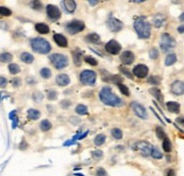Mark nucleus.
<instances>
[{
    "instance_id": "b1692460",
    "label": "nucleus",
    "mask_w": 184,
    "mask_h": 176,
    "mask_svg": "<svg viewBox=\"0 0 184 176\" xmlns=\"http://www.w3.org/2000/svg\"><path fill=\"white\" fill-rule=\"evenodd\" d=\"M176 60H177V57L175 54H169V55H167L165 59V65L166 66H172V65H174V64L176 63Z\"/></svg>"
},
{
    "instance_id": "7ed1b4c3",
    "label": "nucleus",
    "mask_w": 184,
    "mask_h": 176,
    "mask_svg": "<svg viewBox=\"0 0 184 176\" xmlns=\"http://www.w3.org/2000/svg\"><path fill=\"white\" fill-rule=\"evenodd\" d=\"M31 48L33 51L38 52V54H49L51 50V45L50 43L42 38H35L31 40Z\"/></svg>"
},
{
    "instance_id": "1a4fd4ad",
    "label": "nucleus",
    "mask_w": 184,
    "mask_h": 176,
    "mask_svg": "<svg viewBox=\"0 0 184 176\" xmlns=\"http://www.w3.org/2000/svg\"><path fill=\"white\" fill-rule=\"evenodd\" d=\"M131 107H132V110L134 111V114L139 118H142V120H147L148 118V114H147L146 108L143 107L142 105H140L139 102H133L131 105Z\"/></svg>"
},
{
    "instance_id": "052dcab7",
    "label": "nucleus",
    "mask_w": 184,
    "mask_h": 176,
    "mask_svg": "<svg viewBox=\"0 0 184 176\" xmlns=\"http://www.w3.org/2000/svg\"><path fill=\"white\" fill-rule=\"evenodd\" d=\"M178 19H180L181 22H184V13H183V14H181V16L178 17Z\"/></svg>"
},
{
    "instance_id": "39448f33",
    "label": "nucleus",
    "mask_w": 184,
    "mask_h": 176,
    "mask_svg": "<svg viewBox=\"0 0 184 176\" xmlns=\"http://www.w3.org/2000/svg\"><path fill=\"white\" fill-rule=\"evenodd\" d=\"M49 59L54 65V67L57 69L65 68L68 64V58L63 54H54L49 57Z\"/></svg>"
},
{
    "instance_id": "c03bdc74",
    "label": "nucleus",
    "mask_w": 184,
    "mask_h": 176,
    "mask_svg": "<svg viewBox=\"0 0 184 176\" xmlns=\"http://www.w3.org/2000/svg\"><path fill=\"white\" fill-rule=\"evenodd\" d=\"M0 14H1L2 16H10V15H12V10L2 6L1 8H0Z\"/></svg>"
},
{
    "instance_id": "4d7b16f0",
    "label": "nucleus",
    "mask_w": 184,
    "mask_h": 176,
    "mask_svg": "<svg viewBox=\"0 0 184 176\" xmlns=\"http://www.w3.org/2000/svg\"><path fill=\"white\" fill-rule=\"evenodd\" d=\"M17 124H18V118H16L15 117V120H13V127L15 128V127H17Z\"/></svg>"
},
{
    "instance_id": "ea45409f",
    "label": "nucleus",
    "mask_w": 184,
    "mask_h": 176,
    "mask_svg": "<svg viewBox=\"0 0 184 176\" xmlns=\"http://www.w3.org/2000/svg\"><path fill=\"white\" fill-rule=\"evenodd\" d=\"M42 99H43V95H42L41 92L37 91V92H34V93H33V100L35 101V102H40Z\"/></svg>"
},
{
    "instance_id": "09e8293b",
    "label": "nucleus",
    "mask_w": 184,
    "mask_h": 176,
    "mask_svg": "<svg viewBox=\"0 0 184 176\" xmlns=\"http://www.w3.org/2000/svg\"><path fill=\"white\" fill-rule=\"evenodd\" d=\"M95 175L97 176H107V172L103 168H97L95 170Z\"/></svg>"
},
{
    "instance_id": "5701e85b",
    "label": "nucleus",
    "mask_w": 184,
    "mask_h": 176,
    "mask_svg": "<svg viewBox=\"0 0 184 176\" xmlns=\"http://www.w3.org/2000/svg\"><path fill=\"white\" fill-rule=\"evenodd\" d=\"M21 60L24 62L25 64H31V63H33V60H34V57H33V55L29 54V52H23V54L21 55Z\"/></svg>"
},
{
    "instance_id": "2f4dec72",
    "label": "nucleus",
    "mask_w": 184,
    "mask_h": 176,
    "mask_svg": "<svg viewBox=\"0 0 184 176\" xmlns=\"http://www.w3.org/2000/svg\"><path fill=\"white\" fill-rule=\"evenodd\" d=\"M8 69H9V73L10 74H18L21 68H19V66L17 64H9V66H8Z\"/></svg>"
},
{
    "instance_id": "de8ad7c7",
    "label": "nucleus",
    "mask_w": 184,
    "mask_h": 176,
    "mask_svg": "<svg viewBox=\"0 0 184 176\" xmlns=\"http://www.w3.org/2000/svg\"><path fill=\"white\" fill-rule=\"evenodd\" d=\"M119 70H121L124 75H126L128 78H133V75L131 74V72H130V70H127L126 68H124V67H119Z\"/></svg>"
},
{
    "instance_id": "f257e3e1",
    "label": "nucleus",
    "mask_w": 184,
    "mask_h": 176,
    "mask_svg": "<svg viewBox=\"0 0 184 176\" xmlns=\"http://www.w3.org/2000/svg\"><path fill=\"white\" fill-rule=\"evenodd\" d=\"M99 98L100 100L107 105V106H111V107H119L123 105V100H121V98H118L116 95L113 93L111 89L109 87H103L99 93Z\"/></svg>"
},
{
    "instance_id": "c85d7f7f",
    "label": "nucleus",
    "mask_w": 184,
    "mask_h": 176,
    "mask_svg": "<svg viewBox=\"0 0 184 176\" xmlns=\"http://www.w3.org/2000/svg\"><path fill=\"white\" fill-rule=\"evenodd\" d=\"M75 111H76V114H78V115H87V114L89 113L88 107L84 106V105H77L76 108H75Z\"/></svg>"
},
{
    "instance_id": "f3484780",
    "label": "nucleus",
    "mask_w": 184,
    "mask_h": 176,
    "mask_svg": "<svg viewBox=\"0 0 184 176\" xmlns=\"http://www.w3.org/2000/svg\"><path fill=\"white\" fill-rule=\"evenodd\" d=\"M54 40H55V42H56L59 47H63V48L67 47V44H68L67 39L65 38L63 34H55V35H54Z\"/></svg>"
},
{
    "instance_id": "49530a36",
    "label": "nucleus",
    "mask_w": 184,
    "mask_h": 176,
    "mask_svg": "<svg viewBox=\"0 0 184 176\" xmlns=\"http://www.w3.org/2000/svg\"><path fill=\"white\" fill-rule=\"evenodd\" d=\"M102 155H103V152L101 150H95L92 152V157L97 159V160H99V159H101L102 158Z\"/></svg>"
},
{
    "instance_id": "a18cd8bd",
    "label": "nucleus",
    "mask_w": 184,
    "mask_h": 176,
    "mask_svg": "<svg viewBox=\"0 0 184 176\" xmlns=\"http://www.w3.org/2000/svg\"><path fill=\"white\" fill-rule=\"evenodd\" d=\"M48 99L49 100H56L57 99V92L55 90H49L48 91Z\"/></svg>"
},
{
    "instance_id": "4be33fe9",
    "label": "nucleus",
    "mask_w": 184,
    "mask_h": 176,
    "mask_svg": "<svg viewBox=\"0 0 184 176\" xmlns=\"http://www.w3.org/2000/svg\"><path fill=\"white\" fill-rule=\"evenodd\" d=\"M164 22H165V17H164L163 15L158 14V15H156V16L153 17L152 24L156 26V27H160V26L164 24Z\"/></svg>"
},
{
    "instance_id": "72a5a7b5",
    "label": "nucleus",
    "mask_w": 184,
    "mask_h": 176,
    "mask_svg": "<svg viewBox=\"0 0 184 176\" xmlns=\"http://www.w3.org/2000/svg\"><path fill=\"white\" fill-rule=\"evenodd\" d=\"M12 59H13V56H12L10 54H8V52L1 54V62H2V63H10Z\"/></svg>"
},
{
    "instance_id": "a19ab883",
    "label": "nucleus",
    "mask_w": 184,
    "mask_h": 176,
    "mask_svg": "<svg viewBox=\"0 0 184 176\" xmlns=\"http://www.w3.org/2000/svg\"><path fill=\"white\" fill-rule=\"evenodd\" d=\"M84 60L87 62L88 64H90V65H92V66H95V65H98V62H97V59H95L93 57L91 56H87L85 58H84Z\"/></svg>"
},
{
    "instance_id": "4c0bfd02",
    "label": "nucleus",
    "mask_w": 184,
    "mask_h": 176,
    "mask_svg": "<svg viewBox=\"0 0 184 176\" xmlns=\"http://www.w3.org/2000/svg\"><path fill=\"white\" fill-rule=\"evenodd\" d=\"M148 83L153 84V85H158L159 83H160V78H159L158 76H151V77H149Z\"/></svg>"
},
{
    "instance_id": "c9c22d12",
    "label": "nucleus",
    "mask_w": 184,
    "mask_h": 176,
    "mask_svg": "<svg viewBox=\"0 0 184 176\" xmlns=\"http://www.w3.org/2000/svg\"><path fill=\"white\" fill-rule=\"evenodd\" d=\"M40 74L42 76V78H49L51 76V70L49 68H42L40 70Z\"/></svg>"
},
{
    "instance_id": "393cba45",
    "label": "nucleus",
    "mask_w": 184,
    "mask_h": 176,
    "mask_svg": "<svg viewBox=\"0 0 184 176\" xmlns=\"http://www.w3.org/2000/svg\"><path fill=\"white\" fill-rule=\"evenodd\" d=\"M150 91V93L157 99V100L159 101V102H163L164 101V97H163V95H161V92H160V90H158V89L156 88H152L149 90Z\"/></svg>"
},
{
    "instance_id": "6e6552de",
    "label": "nucleus",
    "mask_w": 184,
    "mask_h": 176,
    "mask_svg": "<svg viewBox=\"0 0 184 176\" xmlns=\"http://www.w3.org/2000/svg\"><path fill=\"white\" fill-rule=\"evenodd\" d=\"M84 27H85V25L81 21H72L70 23L67 24L66 30L70 34H76L78 32H82L84 30Z\"/></svg>"
},
{
    "instance_id": "f8f14e48",
    "label": "nucleus",
    "mask_w": 184,
    "mask_h": 176,
    "mask_svg": "<svg viewBox=\"0 0 184 176\" xmlns=\"http://www.w3.org/2000/svg\"><path fill=\"white\" fill-rule=\"evenodd\" d=\"M47 14H48V16H49V18L52 19V21H56L60 17V10H59V8L57 6H55V5H48L47 6Z\"/></svg>"
},
{
    "instance_id": "9d476101",
    "label": "nucleus",
    "mask_w": 184,
    "mask_h": 176,
    "mask_svg": "<svg viewBox=\"0 0 184 176\" xmlns=\"http://www.w3.org/2000/svg\"><path fill=\"white\" fill-rule=\"evenodd\" d=\"M107 25L113 32H119L123 29L124 24H123V22H121L119 19L115 18V17H110V18L108 19Z\"/></svg>"
},
{
    "instance_id": "603ef678",
    "label": "nucleus",
    "mask_w": 184,
    "mask_h": 176,
    "mask_svg": "<svg viewBox=\"0 0 184 176\" xmlns=\"http://www.w3.org/2000/svg\"><path fill=\"white\" fill-rule=\"evenodd\" d=\"M62 106H63V107L65 108V109H66V108L68 107V106H70V100L63 101V102H62Z\"/></svg>"
},
{
    "instance_id": "6e6d98bb",
    "label": "nucleus",
    "mask_w": 184,
    "mask_h": 176,
    "mask_svg": "<svg viewBox=\"0 0 184 176\" xmlns=\"http://www.w3.org/2000/svg\"><path fill=\"white\" fill-rule=\"evenodd\" d=\"M177 32L178 33H184V24L183 25H180L177 27Z\"/></svg>"
},
{
    "instance_id": "423d86ee",
    "label": "nucleus",
    "mask_w": 184,
    "mask_h": 176,
    "mask_svg": "<svg viewBox=\"0 0 184 176\" xmlns=\"http://www.w3.org/2000/svg\"><path fill=\"white\" fill-rule=\"evenodd\" d=\"M176 45V41L174 40V38L169 35L168 33H163L160 37V48L163 51H168L169 49L175 48Z\"/></svg>"
},
{
    "instance_id": "3c124183",
    "label": "nucleus",
    "mask_w": 184,
    "mask_h": 176,
    "mask_svg": "<svg viewBox=\"0 0 184 176\" xmlns=\"http://www.w3.org/2000/svg\"><path fill=\"white\" fill-rule=\"evenodd\" d=\"M0 81H1V84H0V85H1V88H5V85L7 84V80L5 78V77H4V76H1Z\"/></svg>"
},
{
    "instance_id": "412c9836",
    "label": "nucleus",
    "mask_w": 184,
    "mask_h": 176,
    "mask_svg": "<svg viewBox=\"0 0 184 176\" xmlns=\"http://www.w3.org/2000/svg\"><path fill=\"white\" fill-rule=\"evenodd\" d=\"M40 116H41V113L37 110V109H29L27 110V117L32 120H37L40 118Z\"/></svg>"
},
{
    "instance_id": "f704fd0d",
    "label": "nucleus",
    "mask_w": 184,
    "mask_h": 176,
    "mask_svg": "<svg viewBox=\"0 0 184 176\" xmlns=\"http://www.w3.org/2000/svg\"><path fill=\"white\" fill-rule=\"evenodd\" d=\"M30 7L33 8V9H35V10H40L42 8V4L39 0H34V1L30 2Z\"/></svg>"
},
{
    "instance_id": "cd10ccee",
    "label": "nucleus",
    "mask_w": 184,
    "mask_h": 176,
    "mask_svg": "<svg viewBox=\"0 0 184 176\" xmlns=\"http://www.w3.org/2000/svg\"><path fill=\"white\" fill-rule=\"evenodd\" d=\"M87 41H89L91 43H99L100 42V37L95 33H92V34H89L87 37Z\"/></svg>"
},
{
    "instance_id": "0eeeda50",
    "label": "nucleus",
    "mask_w": 184,
    "mask_h": 176,
    "mask_svg": "<svg viewBox=\"0 0 184 176\" xmlns=\"http://www.w3.org/2000/svg\"><path fill=\"white\" fill-rule=\"evenodd\" d=\"M95 78H97V74L93 70H83L80 75V81L82 82L84 85H93L95 83Z\"/></svg>"
},
{
    "instance_id": "2eb2a0df",
    "label": "nucleus",
    "mask_w": 184,
    "mask_h": 176,
    "mask_svg": "<svg viewBox=\"0 0 184 176\" xmlns=\"http://www.w3.org/2000/svg\"><path fill=\"white\" fill-rule=\"evenodd\" d=\"M134 59H135L134 54L132 52V51H128V50L124 51L121 56V60L124 65H131V64L134 62Z\"/></svg>"
},
{
    "instance_id": "bf43d9fd",
    "label": "nucleus",
    "mask_w": 184,
    "mask_h": 176,
    "mask_svg": "<svg viewBox=\"0 0 184 176\" xmlns=\"http://www.w3.org/2000/svg\"><path fill=\"white\" fill-rule=\"evenodd\" d=\"M177 122L178 123H181V124H184V117H178Z\"/></svg>"
},
{
    "instance_id": "aec40b11",
    "label": "nucleus",
    "mask_w": 184,
    "mask_h": 176,
    "mask_svg": "<svg viewBox=\"0 0 184 176\" xmlns=\"http://www.w3.org/2000/svg\"><path fill=\"white\" fill-rule=\"evenodd\" d=\"M35 30H37L39 33H41V34H47V33H49V31H50L49 26L47 25V24H43V23H38V24H35Z\"/></svg>"
},
{
    "instance_id": "37998d69",
    "label": "nucleus",
    "mask_w": 184,
    "mask_h": 176,
    "mask_svg": "<svg viewBox=\"0 0 184 176\" xmlns=\"http://www.w3.org/2000/svg\"><path fill=\"white\" fill-rule=\"evenodd\" d=\"M149 57L151 58V59H157L159 57V52L158 50L156 49V48H153V49H151V50L149 51Z\"/></svg>"
},
{
    "instance_id": "ddd939ff",
    "label": "nucleus",
    "mask_w": 184,
    "mask_h": 176,
    "mask_svg": "<svg viewBox=\"0 0 184 176\" xmlns=\"http://www.w3.org/2000/svg\"><path fill=\"white\" fill-rule=\"evenodd\" d=\"M171 91L175 95H184V82L183 81H175L171 85Z\"/></svg>"
},
{
    "instance_id": "13d9d810",
    "label": "nucleus",
    "mask_w": 184,
    "mask_h": 176,
    "mask_svg": "<svg viewBox=\"0 0 184 176\" xmlns=\"http://www.w3.org/2000/svg\"><path fill=\"white\" fill-rule=\"evenodd\" d=\"M16 113H17L16 110H13L12 113L9 114V118H10V120H14V115H16Z\"/></svg>"
},
{
    "instance_id": "e433bc0d",
    "label": "nucleus",
    "mask_w": 184,
    "mask_h": 176,
    "mask_svg": "<svg viewBox=\"0 0 184 176\" xmlns=\"http://www.w3.org/2000/svg\"><path fill=\"white\" fill-rule=\"evenodd\" d=\"M151 157H153L155 159H161V158H163V155H161V152L159 151V149L157 148V147H155V148H153Z\"/></svg>"
},
{
    "instance_id": "4468645a",
    "label": "nucleus",
    "mask_w": 184,
    "mask_h": 176,
    "mask_svg": "<svg viewBox=\"0 0 184 176\" xmlns=\"http://www.w3.org/2000/svg\"><path fill=\"white\" fill-rule=\"evenodd\" d=\"M148 73H149V69L146 65H138L133 68V74L139 78L146 77L148 75Z\"/></svg>"
},
{
    "instance_id": "a878e982",
    "label": "nucleus",
    "mask_w": 184,
    "mask_h": 176,
    "mask_svg": "<svg viewBox=\"0 0 184 176\" xmlns=\"http://www.w3.org/2000/svg\"><path fill=\"white\" fill-rule=\"evenodd\" d=\"M73 59H74V64L76 66H80L81 63H82V51L76 50L74 54H73Z\"/></svg>"
},
{
    "instance_id": "680f3d73",
    "label": "nucleus",
    "mask_w": 184,
    "mask_h": 176,
    "mask_svg": "<svg viewBox=\"0 0 184 176\" xmlns=\"http://www.w3.org/2000/svg\"><path fill=\"white\" fill-rule=\"evenodd\" d=\"M89 4L91 5V6H95V5L98 4V1H89Z\"/></svg>"
},
{
    "instance_id": "58836bf2",
    "label": "nucleus",
    "mask_w": 184,
    "mask_h": 176,
    "mask_svg": "<svg viewBox=\"0 0 184 176\" xmlns=\"http://www.w3.org/2000/svg\"><path fill=\"white\" fill-rule=\"evenodd\" d=\"M156 133H157V136H158L159 139H166V134L165 132H164V130L160 127V126H158L157 128H156Z\"/></svg>"
},
{
    "instance_id": "c756f323",
    "label": "nucleus",
    "mask_w": 184,
    "mask_h": 176,
    "mask_svg": "<svg viewBox=\"0 0 184 176\" xmlns=\"http://www.w3.org/2000/svg\"><path fill=\"white\" fill-rule=\"evenodd\" d=\"M105 142H106V135H103V134H99L95 138V145H102Z\"/></svg>"
},
{
    "instance_id": "8fccbe9b",
    "label": "nucleus",
    "mask_w": 184,
    "mask_h": 176,
    "mask_svg": "<svg viewBox=\"0 0 184 176\" xmlns=\"http://www.w3.org/2000/svg\"><path fill=\"white\" fill-rule=\"evenodd\" d=\"M13 85L14 87H16V88L19 87V85H21V80H19V78H14L13 80Z\"/></svg>"
},
{
    "instance_id": "473e14b6",
    "label": "nucleus",
    "mask_w": 184,
    "mask_h": 176,
    "mask_svg": "<svg viewBox=\"0 0 184 176\" xmlns=\"http://www.w3.org/2000/svg\"><path fill=\"white\" fill-rule=\"evenodd\" d=\"M111 135L114 136V139L116 140H121L123 138V132H122L119 128H113L111 130Z\"/></svg>"
},
{
    "instance_id": "864d4df0",
    "label": "nucleus",
    "mask_w": 184,
    "mask_h": 176,
    "mask_svg": "<svg viewBox=\"0 0 184 176\" xmlns=\"http://www.w3.org/2000/svg\"><path fill=\"white\" fill-rule=\"evenodd\" d=\"M166 176H175V170L174 169H168L167 170V174Z\"/></svg>"
},
{
    "instance_id": "dca6fc26",
    "label": "nucleus",
    "mask_w": 184,
    "mask_h": 176,
    "mask_svg": "<svg viewBox=\"0 0 184 176\" xmlns=\"http://www.w3.org/2000/svg\"><path fill=\"white\" fill-rule=\"evenodd\" d=\"M70 76L66 74H59L56 77V83L59 87H66L67 84H70Z\"/></svg>"
},
{
    "instance_id": "bb28decb",
    "label": "nucleus",
    "mask_w": 184,
    "mask_h": 176,
    "mask_svg": "<svg viewBox=\"0 0 184 176\" xmlns=\"http://www.w3.org/2000/svg\"><path fill=\"white\" fill-rule=\"evenodd\" d=\"M51 127H52V125H51V123L48 120H43L40 123V128H41V131H43V132L49 131Z\"/></svg>"
},
{
    "instance_id": "a211bd4d",
    "label": "nucleus",
    "mask_w": 184,
    "mask_h": 176,
    "mask_svg": "<svg viewBox=\"0 0 184 176\" xmlns=\"http://www.w3.org/2000/svg\"><path fill=\"white\" fill-rule=\"evenodd\" d=\"M166 107L168 109V111H171L173 114H178L180 113V103L178 102H175V101H169V102H167L166 103Z\"/></svg>"
},
{
    "instance_id": "7c9ffc66",
    "label": "nucleus",
    "mask_w": 184,
    "mask_h": 176,
    "mask_svg": "<svg viewBox=\"0 0 184 176\" xmlns=\"http://www.w3.org/2000/svg\"><path fill=\"white\" fill-rule=\"evenodd\" d=\"M163 149H164V151H166V152H171L172 143L168 138H166L163 140Z\"/></svg>"
},
{
    "instance_id": "20e7f679",
    "label": "nucleus",
    "mask_w": 184,
    "mask_h": 176,
    "mask_svg": "<svg viewBox=\"0 0 184 176\" xmlns=\"http://www.w3.org/2000/svg\"><path fill=\"white\" fill-rule=\"evenodd\" d=\"M155 148V145L150 144L149 142L147 141H138L135 142L134 145L132 147V149L136 152H139L141 156L143 157H148V156H151L152 155V150Z\"/></svg>"
},
{
    "instance_id": "5fc2aeb1",
    "label": "nucleus",
    "mask_w": 184,
    "mask_h": 176,
    "mask_svg": "<svg viewBox=\"0 0 184 176\" xmlns=\"http://www.w3.org/2000/svg\"><path fill=\"white\" fill-rule=\"evenodd\" d=\"M26 81H27L29 84H35V83H37V81H35L34 78H31V77H27V78H26Z\"/></svg>"
},
{
    "instance_id": "f03ea898",
    "label": "nucleus",
    "mask_w": 184,
    "mask_h": 176,
    "mask_svg": "<svg viewBox=\"0 0 184 176\" xmlns=\"http://www.w3.org/2000/svg\"><path fill=\"white\" fill-rule=\"evenodd\" d=\"M134 30L138 33L140 39H149L151 34V25L146 21L144 16L138 17L134 22Z\"/></svg>"
},
{
    "instance_id": "9b49d317",
    "label": "nucleus",
    "mask_w": 184,
    "mask_h": 176,
    "mask_svg": "<svg viewBox=\"0 0 184 176\" xmlns=\"http://www.w3.org/2000/svg\"><path fill=\"white\" fill-rule=\"evenodd\" d=\"M106 51L111 54V55H117L119 51H121V44L118 43L117 41L115 40H110L109 42L106 43Z\"/></svg>"
},
{
    "instance_id": "79ce46f5",
    "label": "nucleus",
    "mask_w": 184,
    "mask_h": 176,
    "mask_svg": "<svg viewBox=\"0 0 184 176\" xmlns=\"http://www.w3.org/2000/svg\"><path fill=\"white\" fill-rule=\"evenodd\" d=\"M118 85V88H119V90H121V92L123 93L124 95H130V91H128V89H127V87H125L124 84H122V83H119V84H117Z\"/></svg>"
},
{
    "instance_id": "6ab92c4d",
    "label": "nucleus",
    "mask_w": 184,
    "mask_h": 176,
    "mask_svg": "<svg viewBox=\"0 0 184 176\" xmlns=\"http://www.w3.org/2000/svg\"><path fill=\"white\" fill-rule=\"evenodd\" d=\"M63 5L68 13H74L75 9H76V2L74 0H65L63 2Z\"/></svg>"
}]
</instances>
